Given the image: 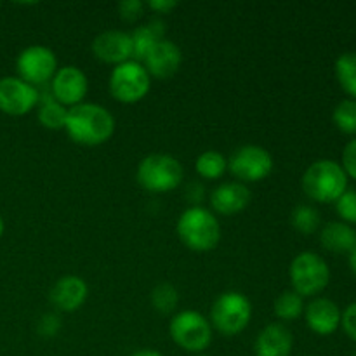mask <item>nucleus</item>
<instances>
[{
  "label": "nucleus",
  "instance_id": "obj_1",
  "mask_svg": "<svg viewBox=\"0 0 356 356\" xmlns=\"http://www.w3.org/2000/svg\"><path fill=\"white\" fill-rule=\"evenodd\" d=\"M65 131L80 146H99L110 141L115 132V117L97 103H80L70 108Z\"/></svg>",
  "mask_w": 356,
  "mask_h": 356
},
{
  "label": "nucleus",
  "instance_id": "obj_2",
  "mask_svg": "<svg viewBox=\"0 0 356 356\" xmlns=\"http://www.w3.org/2000/svg\"><path fill=\"white\" fill-rule=\"evenodd\" d=\"M176 233L184 247L193 252H211L221 240V226L212 211L202 205H191L181 212Z\"/></svg>",
  "mask_w": 356,
  "mask_h": 356
},
{
  "label": "nucleus",
  "instance_id": "obj_3",
  "mask_svg": "<svg viewBox=\"0 0 356 356\" xmlns=\"http://www.w3.org/2000/svg\"><path fill=\"white\" fill-rule=\"evenodd\" d=\"M301 188L313 202L336 204L337 198L348 190V176L336 160L320 159L306 167Z\"/></svg>",
  "mask_w": 356,
  "mask_h": 356
},
{
  "label": "nucleus",
  "instance_id": "obj_4",
  "mask_svg": "<svg viewBox=\"0 0 356 356\" xmlns=\"http://www.w3.org/2000/svg\"><path fill=\"white\" fill-rule=\"evenodd\" d=\"M184 179L183 163L169 153H149L136 169V181L149 193H169Z\"/></svg>",
  "mask_w": 356,
  "mask_h": 356
},
{
  "label": "nucleus",
  "instance_id": "obj_5",
  "mask_svg": "<svg viewBox=\"0 0 356 356\" xmlns=\"http://www.w3.org/2000/svg\"><path fill=\"white\" fill-rule=\"evenodd\" d=\"M250 318H252V305L249 298L242 292L226 291L212 302L209 322L219 334L233 337L242 334L249 327Z\"/></svg>",
  "mask_w": 356,
  "mask_h": 356
},
{
  "label": "nucleus",
  "instance_id": "obj_6",
  "mask_svg": "<svg viewBox=\"0 0 356 356\" xmlns=\"http://www.w3.org/2000/svg\"><path fill=\"white\" fill-rule=\"evenodd\" d=\"M292 291L301 298H313L327 289L330 282V268L320 254L305 250L292 259L289 266Z\"/></svg>",
  "mask_w": 356,
  "mask_h": 356
},
{
  "label": "nucleus",
  "instance_id": "obj_7",
  "mask_svg": "<svg viewBox=\"0 0 356 356\" xmlns=\"http://www.w3.org/2000/svg\"><path fill=\"white\" fill-rule=\"evenodd\" d=\"M212 332L214 329H212L209 318L193 309L176 313L169 323L170 339L188 353H204L211 346Z\"/></svg>",
  "mask_w": 356,
  "mask_h": 356
},
{
  "label": "nucleus",
  "instance_id": "obj_8",
  "mask_svg": "<svg viewBox=\"0 0 356 356\" xmlns=\"http://www.w3.org/2000/svg\"><path fill=\"white\" fill-rule=\"evenodd\" d=\"M110 94L124 104H134L145 99L152 89V76L139 61H125L113 66L108 79Z\"/></svg>",
  "mask_w": 356,
  "mask_h": 356
},
{
  "label": "nucleus",
  "instance_id": "obj_9",
  "mask_svg": "<svg viewBox=\"0 0 356 356\" xmlns=\"http://www.w3.org/2000/svg\"><path fill=\"white\" fill-rule=\"evenodd\" d=\"M273 156L259 145H243L228 159V170L238 183H259L273 172Z\"/></svg>",
  "mask_w": 356,
  "mask_h": 356
},
{
  "label": "nucleus",
  "instance_id": "obj_10",
  "mask_svg": "<svg viewBox=\"0 0 356 356\" xmlns=\"http://www.w3.org/2000/svg\"><path fill=\"white\" fill-rule=\"evenodd\" d=\"M58 68L56 52L47 45H28L17 54L16 59L17 76L37 89L51 82Z\"/></svg>",
  "mask_w": 356,
  "mask_h": 356
},
{
  "label": "nucleus",
  "instance_id": "obj_11",
  "mask_svg": "<svg viewBox=\"0 0 356 356\" xmlns=\"http://www.w3.org/2000/svg\"><path fill=\"white\" fill-rule=\"evenodd\" d=\"M40 103V92L19 76L0 79V111L9 117H23Z\"/></svg>",
  "mask_w": 356,
  "mask_h": 356
},
{
  "label": "nucleus",
  "instance_id": "obj_12",
  "mask_svg": "<svg viewBox=\"0 0 356 356\" xmlns=\"http://www.w3.org/2000/svg\"><path fill=\"white\" fill-rule=\"evenodd\" d=\"M49 86H51V96L66 108L83 103L89 92V79L86 72L75 65L58 68Z\"/></svg>",
  "mask_w": 356,
  "mask_h": 356
},
{
  "label": "nucleus",
  "instance_id": "obj_13",
  "mask_svg": "<svg viewBox=\"0 0 356 356\" xmlns=\"http://www.w3.org/2000/svg\"><path fill=\"white\" fill-rule=\"evenodd\" d=\"M149 73V76L155 79H170L179 72L183 65V51L176 42L169 38H162L152 47V51L146 54L141 63Z\"/></svg>",
  "mask_w": 356,
  "mask_h": 356
},
{
  "label": "nucleus",
  "instance_id": "obj_14",
  "mask_svg": "<svg viewBox=\"0 0 356 356\" xmlns=\"http://www.w3.org/2000/svg\"><path fill=\"white\" fill-rule=\"evenodd\" d=\"M92 54L108 65H122L132 59L131 33L122 30H104L92 40Z\"/></svg>",
  "mask_w": 356,
  "mask_h": 356
},
{
  "label": "nucleus",
  "instance_id": "obj_15",
  "mask_svg": "<svg viewBox=\"0 0 356 356\" xmlns=\"http://www.w3.org/2000/svg\"><path fill=\"white\" fill-rule=\"evenodd\" d=\"M89 296L86 280L79 275H65L58 278L49 291V301L58 312L73 313L83 306Z\"/></svg>",
  "mask_w": 356,
  "mask_h": 356
},
{
  "label": "nucleus",
  "instance_id": "obj_16",
  "mask_svg": "<svg viewBox=\"0 0 356 356\" xmlns=\"http://www.w3.org/2000/svg\"><path fill=\"white\" fill-rule=\"evenodd\" d=\"M250 190L238 181H228L216 186L211 193V207L221 216H235L250 204Z\"/></svg>",
  "mask_w": 356,
  "mask_h": 356
},
{
  "label": "nucleus",
  "instance_id": "obj_17",
  "mask_svg": "<svg viewBox=\"0 0 356 356\" xmlns=\"http://www.w3.org/2000/svg\"><path fill=\"white\" fill-rule=\"evenodd\" d=\"M341 309L332 299L316 298L305 308V318L309 330L318 336H332L341 327Z\"/></svg>",
  "mask_w": 356,
  "mask_h": 356
},
{
  "label": "nucleus",
  "instance_id": "obj_18",
  "mask_svg": "<svg viewBox=\"0 0 356 356\" xmlns=\"http://www.w3.org/2000/svg\"><path fill=\"white\" fill-rule=\"evenodd\" d=\"M294 348L292 332L284 323H270L256 337V356H291Z\"/></svg>",
  "mask_w": 356,
  "mask_h": 356
},
{
  "label": "nucleus",
  "instance_id": "obj_19",
  "mask_svg": "<svg viewBox=\"0 0 356 356\" xmlns=\"http://www.w3.org/2000/svg\"><path fill=\"white\" fill-rule=\"evenodd\" d=\"M323 249L334 254H350L356 245V229L343 221H330L320 232Z\"/></svg>",
  "mask_w": 356,
  "mask_h": 356
},
{
  "label": "nucleus",
  "instance_id": "obj_20",
  "mask_svg": "<svg viewBox=\"0 0 356 356\" xmlns=\"http://www.w3.org/2000/svg\"><path fill=\"white\" fill-rule=\"evenodd\" d=\"M163 33H165V24L160 19H152L149 23L141 24L136 30H132V59L143 63V59L152 51L153 45L159 40H162V38H165Z\"/></svg>",
  "mask_w": 356,
  "mask_h": 356
},
{
  "label": "nucleus",
  "instance_id": "obj_21",
  "mask_svg": "<svg viewBox=\"0 0 356 356\" xmlns=\"http://www.w3.org/2000/svg\"><path fill=\"white\" fill-rule=\"evenodd\" d=\"M68 110L70 108L63 106V104L58 103L52 96H40L37 118L45 129H49V131H65Z\"/></svg>",
  "mask_w": 356,
  "mask_h": 356
},
{
  "label": "nucleus",
  "instance_id": "obj_22",
  "mask_svg": "<svg viewBox=\"0 0 356 356\" xmlns=\"http://www.w3.org/2000/svg\"><path fill=\"white\" fill-rule=\"evenodd\" d=\"M195 170L202 179L216 181L225 176V172L228 170V159L218 149H207L197 156Z\"/></svg>",
  "mask_w": 356,
  "mask_h": 356
},
{
  "label": "nucleus",
  "instance_id": "obj_23",
  "mask_svg": "<svg viewBox=\"0 0 356 356\" xmlns=\"http://www.w3.org/2000/svg\"><path fill=\"white\" fill-rule=\"evenodd\" d=\"M305 298L294 291H284L273 302L275 316L282 322H294L299 316L305 315Z\"/></svg>",
  "mask_w": 356,
  "mask_h": 356
},
{
  "label": "nucleus",
  "instance_id": "obj_24",
  "mask_svg": "<svg viewBox=\"0 0 356 356\" xmlns=\"http://www.w3.org/2000/svg\"><path fill=\"white\" fill-rule=\"evenodd\" d=\"M336 76L351 99H356V52H344L336 59Z\"/></svg>",
  "mask_w": 356,
  "mask_h": 356
},
{
  "label": "nucleus",
  "instance_id": "obj_25",
  "mask_svg": "<svg viewBox=\"0 0 356 356\" xmlns=\"http://www.w3.org/2000/svg\"><path fill=\"white\" fill-rule=\"evenodd\" d=\"M320 222H322L320 212L313 205L299 204L291 212V225L302 235H313L320 228Z\"/></svg>",
  "mask_w": 356,
  "mask_h": 356
},
{
  "label": "nucleus",
  "instance_id": "obj_26",
  "mask_svg": "<svg viewBox=\"0 0 356 356\" xmlns=\"http://www.w3.org/2000/svg\"><path fill=\"white\" fill-rule=\"evenodd\" d=\"M149 299H152V305L156 312L162 313V315H167V313H172L177 308L179 292H177V289L172 284L162 282V284H159L153 289L152 298Z\"/></svg>",
  "mask_w": 356,
  "mask_h": 356
},
{
  "label": "nucleus",
  "instance_id": "obj_27",
  "mask_svg": "<svg viewBox=\"0 0 356 356\" xmlns=\"http://www.w3.org/2000/svg\"><path fill=\"white\" fill-rule=\"evenodd\" d=\"M332 122L344 134H356V99H343L332 113Z\"/></svg>",
  "mask_w": 356,
  "mask_h": 356
},
{
  "label": "nucleus",
  "instance_id": "obj_28",
  "mask_svg": "<svg viewBox=\"0 0 356 356\" xmlns=\"http://www.w3.org/2000/svg\"><path fill=\"white\" fill-rule=\"evenodd\" d=\"M336 211L343 222L348 225H356V190L348 188L336 202Z\"/></svg>",
  "mask_w": 356,
  "mask_h": 356
},
{
  "label": "nucleus",
  "instance_id": "obj_29",
  "mask_svg": "<svg viewBox=\"0 0 356 356\" xmlns=\"http://www.w3.org/2000/svg\"><path fill=\"white\" fill-rule=\"evenodd\" d=\"M63 329V322H61V316L58 313H45V315L40 316L37 323V332L40 334L42 337H56Z\"/></svg>",
  "mask_w": 356,
  "mask_h": 356
},
{
  "label": "nucleus",
  "instance_id": "obj_30",
  "mask_svg": "<svg viewBox=\"0 0 356 356\" xmlns=\"http://www.w3.org/2000/svg\"><path fill=\"white\" fill-rule=\"evenodd\" d=\"M145 9L146 3L143 0H124V2H120L117 6V10L122 19L129 21V23L139 19L145 14Z\"/></svg>",
  "mask_w": 356,
  "mask_h": 356
},
{
  "label": "nucleus",
  "instance_id": "obj_31",
  "mask_svg": "<svg viewBox=\"0 0 356 356\" xmlns=\"http://www.w3.org/2000/svg\"><path fill=\"white\" fill-rule=\"evenodd\" d=\"M341 167H343L348 177H353L356 181V138L351 139L344 146L343 156H341Z\"/></svg>",
  "mask_w": 356,
  "mask_h": 356
},
{
  "label": "nucleus",
  "instance_id": "obj_32",
  "mask_svg": "<svg viewBox=\"0 0 356 356\" xmlns=\"http://www.w3.org/2000/svg\"><path fill=\"white\" fill-rule=\"evenodd\" d=\"M341 327L346 336L356 343V301L351 302L341 315Z\"/></svg>",
  "mask_w": 356,
  "mask_h": 356
},
{
  "label": "nucleus",
  "instance_id": "obj_33",
  "mask_svg": "<svg viewBox=\"0 0 356 356\" xmlns=\"http://www.w3.org/2000/svg\"><path fill=\"white\" fill-rule=\"evenodd\" d=\"M145 3L149 10H153L156 14H169L170 10L177 7L176 0H148Z\"/></svg>",
  "mask_w": 356,
  "mask_h": 356
},
{
  "label": "nucleus",
  "instance_id": "obj_34",
  "mask_svg": "<svg viewBox=\"0 0 356 356\" xmlns=\"http://www.w3.org/2000/svg\"><path fill=\"white\" fill-rule=\"evenodd\" d=\"M202 195H204V188H202L200 183H191L186 188V198L193 205H198V202L202 200Z\"/></svg>",
  "mask_w": 356,
  "mask_h": 356
},
{
  "label": "nucleus",
  "instance_id": "obj_35",
  "mask_svg": "<svg viewBox=\"0 0 356 356\" xmlns=\"http://www.w3.org/2000/svg\"><path fill=\"white\" fill-rule=\"evenodd\" d=\"M131 356H163V355L156 350H139L136 351V353H132Z\"/></svg>",
  "mask_w": 356,
  "mask_h": 356
},
{
  "label": "nucleus",
  "instance_id": "obj_36",
  "mask_svg": "<svg viewBox=\"0 0 356 356\" xmlns=\"http://www.w3.org/2000/svg\"><path fill=\"white\" fill-rule=\"evenodd\" d=\"M350 268L353 270V273L356 275V245H355V249L350 252Z\"/></svg>",
  "mask_w": 356,
  "mask_h": 356
},
{
  "label": "nucleus",
  "instance_id": "obj_37",
  "mask_svg": "<svg viewBox=\"0 0 356 356\" xmlns=\"http://www.w3.org/2000/svg\"><path fill=\"white\" fill-rule=\"evenodd\" d=\"M3 228H6V226H3V219L0 218V236L3 235Z\"/></svg>",
  "mask_w": 356,
  "mask_h": 356
},
{
  "label": "nucleus",
  "instance_id": "obj_38",
  "mask_svg": "<svg viewBox=\"0 0 356 356\" xmlns=\"http://www.w3.org/2000/svg\"><path fill=\"white\" fill-rule=\"evenodd\" d=\"M197 356H209V355H205V353H200V355H197Z\"/></svg>",
  "mask_w": 356,
  "mask_h": 356
},
{
  "label": "nucleus",
  "instance_id": "obj_39",
  "mask_svg": "<svg viewBox=\"0 0 356 356\" xmlns=\"http://www.w3.org/2000/svg\"><path fill=\"white\" fill-rule=\"evenodd\" d=\"M353 356H356V351H355V353H353Z\"/></svg>",
  "mask_w": 356,
  "mask_h": 356
}]
</instances>
